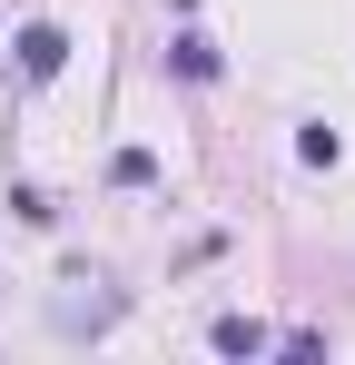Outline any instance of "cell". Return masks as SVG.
Returning a JSON list of instances; mask_svg holds the SVG:
<instances>
[{"instance_id":"cell-1","label":"cell","mask_w":355,"mask_h":365,"mask_svg":"<svg viewBox=\"0 0 355 365\" xmlns=\"http://www.w3.org/2000/svg\"><path fill=\"white\" fill-rule=\"evenodd\" d=\"M10 50H20V79L40 89V79H59V69H69V30H50V20H30V30H20Z\"/></svg>"},{"instance_id":"cell-2","label":"cell","mask_w":355,"mask_h":365,"mask_svg":"<svg viewBox=\"0 0 355 365\" xmlns=\"http://www.w3.org/2000/svg\"><path fill=\"white\" fill-rule=\"evenodd\" d=\"M168 69L187 79V89H207V79H217L227 60H217V40H207V30H178V40H168Z\"/></svg>"},{"instance_id":"cell-3","label":"cell","mask_w":355,"mask_h":365,"mask_svg":"<svg viewBox=\"0 0 355 365\" xmlns=\"http://www.w3.org/2000/svg\"><path fill=\"white\" fill-rule=\"evenodd\" d=\"M207 346H217V356H267V346H277V326H257V316H217V326H207Z\"/></svg>"},{"instance_id":"cell-4","label":"cell","mask_w":355,"mask_h":365,"mask_svg":"<svg viewBox=\"0 0 355 365\" xmlns=\"http://www.w3.org/2000/svg\"><path fill=\"white\" fill-rule=\"evenodd\" d=\"M168 168H158V148H118L109 158V187H158Z\"/></svg>"},{"instance_id":"cell-5","label":"cell","mask_w":355,"mask_h":365,"mask_svg":"<svg viewBox=\"0 0 355 365\" xmlns=\"http://www.w3.org/2000/svg\"><path fill=\"white\" fill-rule=\"evenodd\" d=\"M10 217H20V227H59V197L20 178V187H10Z\"/></svg>"},{"instance_id":"cell-6","label":"cell","mask_w":355,"mask_h":365,"mask_svg":"<svg viewBox=\"0 0 355 365\" xmlns=\"http://www.w3.org/2000/svg\"><path fill=\"white\" fill-rule=\"evenodd\" d=\"M296 158H306V168H336L346 138H336V128H296Z\"/></svg>"}]
</instances>
